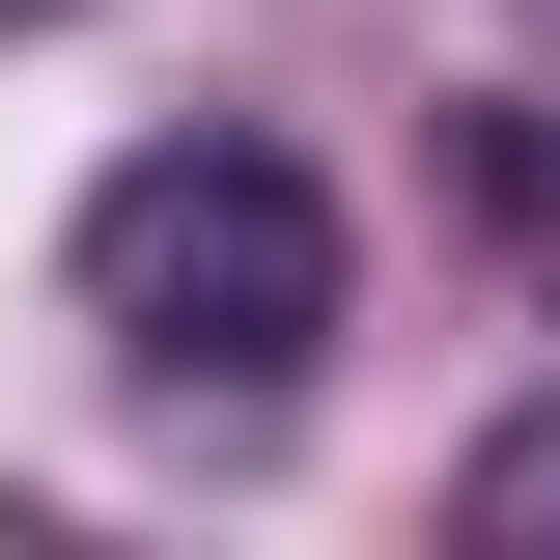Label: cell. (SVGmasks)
I'll return each mask as SVG.
<instances>
[{
    "mask_svg": "<svg viewBox=\"0 0 560 560\" xmlns=\"http://www.w3.org/2000/svg\"><path fill=\"white\" fill-rule=\"evenodd\" d=\"M57 280H84V337H113L168 420H280L308 337H337V197H308L280 140H140Z\"/></svg>",
    "mask_w": 560,
    "mask_h": 560,
    "instance_id": "6da1fadb",
    "label": "cell"
},
{
    "mask_svg": "<svg viewBox=\"0 0 560 560\" xmlns=\"http://www.w3.org/2000/svg\"><path fill=\"white\" fill-rule=\"evenodd\" d=\"M477 224H504V253H560V113H477Z\"/></svg>",
    "mask_w": 560,
    "mask_h": 560,
    "instance_id": "7a4b0ae2",
    "label": "cell"
}]
</instances>
